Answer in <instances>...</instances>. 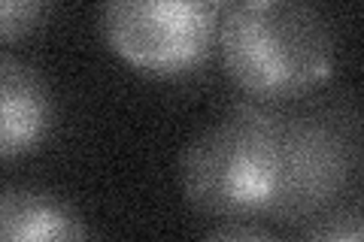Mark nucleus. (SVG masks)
Instances as JSON below:
<instances>
[{
	"mask_svg": "<svg viewBox=\"0 0 364 242\" xmlns=\"http://www.w3.org/2000/svg\"><path fill=\"white\" fill-rule=\"evenodd\" d=\"M215 40L234 85L264 100L306 94L331 76L337 61L328 21L298 0L222 4Z\"/></svg>",
	"mask_w": 364,
	"mask_h": 242,
	"instance_id": "obj_1",
	"label": "nucleus"
},
{
	"mask_svg": "<svg viewBox=\"0 0 364 242\" xmlns=\"http://www.w3.org/2000/svg\"><path fill=\"white\" fill-rule=\"evenodd\" d=\"M188 203L210 215L273 212L282 188V121L237 112L188 143L179 164Z\"/></svg>",
	"mask_w": 364,
	"mask_h": 242,
	"instance_id": "obj_2",
	"label": "nucleus"
},
{
	"mask_svg": "<svg viewBox=\"0 0 364 242\" xmlns=\"http://www.w3.org/2000/svg\"><path fill=\"white\" fill-rule=\"evenodd\" d=\"M222 4L210 0H112L100 28L122 61L149 76H186L207 61Z\"/></svg>",
	"mask_w": 364,
	"mask_h": 242,
	"instance_id": "obj_3",
	"label": "nucleus"
},
{
	"mask_svg": "<svg viewBox=\"0 0 364 242\" xmlns=\"http://www.w3.org/2000/svg\"><path fill=\"white\" fill-rule=\"evenodd\" d=\"M346 145L316 121H282V188L273 212L301 215L343 185Z\"/></svg>",
	"mask_w": 364,
	"mask_h": 242,
	"instance_id": "obj_4",
	"label": "nucleus"
},
{
	"mask_svg": "<svg viewBox=\"0 0 364 242\" xmlns=\"http://www.w3.org/2000/svg\"><path fill=\"white\" fill-rule=\"evenodd\" d=\"M52 128L55 94L46 76L25 57L0 52V160L37 152Z\"/></svg>",
	"mask_w": 364,
	"mask_h": 242,
	"instance_id": "obj_5",
	"label": "nucleus"
},
{
	"mask_svg": "<svg viewBox=\"0 0 364 242\" xmlns=\"http://www.w3.org/2000/svg\"><path fill=\"white\" fill-rule=\"evenodd\" d=\"M0 242H91V233L61 194L13 185L0 191Z\"/></svg>",
	"mask_w": 364,
	"mask_h": 242,
	"instance_id": "obj_6",
	"label": "nucleus"
},
{
	"mask_svg": "<svg viewBox=\"0 0 364 242\" xmlns=\"http://www.w3.org/2000/svg\"><path fill=\"white\" fill-rule=\"evenodd\" d=\"M52 13L46 0H0V43L33 33Z\"/></svg>",
	"mask_w": 364,
	"mask_h": 242,
	"instance_id": "obj_7",
	"label": "nucleus"
},
{
	"mask_svg": "<svg viewBox=\"0 0 364 242\" xmlns=\"http://www.w3.org/2000/svg\"><path fill=\"white\" fill-rule=\"evenodd\" d=\"M306 242H364V230L358 218L352 215V218H340V221L316 230Z\"/></svg>",
	"mask_w": 364,
	"mask_h": 242,
	"instance_id": "obj_8",
	"label": "nucleus"
},
{
	"mask_svg": "<svg viewBox=\"0 0 364 242\" xmlns=\"http://www.w3.org/2000/svg\"><path fill=\"white\" fill-rule=\"evenodd\" d=\"M203 242H277L270 233L258 227H243V224H231V227H219L203 239Z\"/></svg>",
	"mask_w": 364,
	"mask_h": 242,
	"instance_id": "obj_9",
	"label": "nucleus"
}]
</instances>
